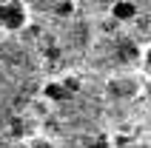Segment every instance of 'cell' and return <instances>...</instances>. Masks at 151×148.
<instances>
[{
    "label": "cell",
    "mask_w": 151,
    "mask_h": 148,
    "mask_svg": "<svg viewBox=\"0 0 151 148\" xmlns=\"http://www.w3.org/2000/svg\"><path fill=\"white\" fill-rule=\"evenodd\" d=\"M20 88V77H17V68L9 63L3 54H0V114L9 108L14 91Z\"/></svg>",
    "instance_id": "1"
},
{
    "label": "cell",
    "mask_w": 151,
    "mask_h": 148,
    "mask_svg": "<svg viewBox=\"0 0 151 148\" xmlns=\"http://www.w3.org/2000/svg\"><path fill=\"white\" fill-rule=\"evenodd\" d=\"M26 20H29V9L23 6V0H3L0 3V29L17 32L26 26Z\"/></svg>",
    "instance_id": "2"
},
{
    "label": "cell",
    "mask_w": 151,
    "mask_h": 148,
    "mask_svg": "<svg viewBox=\"0 0 151 148\" xmlns=\"http://www.w3.org/2000/svg\"><path fill=\"white\" fill-rule=\"evenodd\" d=\"M111 17L117 23H128V20L137 17V6L128 3V0H117V3H111Z\"/></svg>",
    "instance_id": "3"
},
{
    "label": "cell",
    "mask_w": 151,
    "mask_h": 148,
    "mask_svg": "<svg viewBox=\"0 0 151 148\" xmlns=\"http://www.w3.org/2000/svg\"><path fill=\"white\" fill-rule=\"evenodd\" d=\"M109 91L114 97H134L137 94V80H128V77H120V80L109 83Z\"/></svg>",
    "instance_id": "4"
},
{
    "label": "cell",
    "mask_w": 151,
    "mask_h": 148,
    "mask_svg": "<svg viewBox=\"0 0 151 148\" xmlns=\"http://www.w3.org/2000/svg\"><path fill=\"white\" fill-rule=\"evenodd\" d=\"M43 100L46 103H63V100H68V88L63 83H46L43 85Z\"/></svg>",
    "instance_id": "5"
},
{
    "label": "cell",
    "mask_w": 151,
    "mask_h": 148,
    "mask_svg": "<svg viewBox=\"0 0 151 148\" xmlns=\"http://www.w3.org/2000/svg\"><path fill=\"white\" fill-rule=\"evenodd\" d=\"M117 57L123 60V63H134V60H140V49H137V46H134L131 40H128V43H120Z\"/></svg>",
    "instance_id": "6"
},
{
    "label": "cell",
    "mask_w": 151,
    "mask_h": 148,
    "mask_svg": "<svg viewBox=\"0 0 151 148\" xmlns=\"http://www.w3.org/2000/svg\"><path fill=\"white\" fill-rule=\"evenodd\" d=\"M63 85L68 88V94H74V91L80 88V80H77V77H68V80H63Z\"/></svg>",
    "instance_id": "7"
},
{
    "label": "cell",
    "mask_w": 151,
    "mask_h": 148,
    "mask_svg": "<svg viewBox=\"0 0 151 148\" xmlns=\"http://www.w3.org/2000/svg\"><path fill=\"white\" fill-rule=\"evenodd\" d=\"M74 11V3L71 0H63V6H57V14H71Z\"/></svg>",
    "instance_id": "8"
},
{
    "label": "cell",
    "mask_w": 151,
    "mask_h": 148,
    "mask_svg": "<svg viewBox=\"0 0 151 148\" xmlns=\"http://www.w3.org/2000/svg\"><path fill=\"white\" fill-rule=\"evenodd\" d=\"M143 63H145V71L151 74V46H148V49L143 51Z\"/></svg>",
    "instance_id": "9"
},
{
    "label": "cell",
    "mask_w": 151,
    "mask_h": 148,
    "mask_svg": "<svg viewBox=\"0 0 151 148\" xmlns=\"http://www.w3.org/2000/svg\"><path fill=\"white\" fill-rule=\"evenodd\" d=\"M114 145H117V148L128 145V137H126V134H117V137H114Z\"/></svg>",
    "instance_id": "10"
},
{
    "label": "cell",
    "mask_w": 151,
    "mask_h": 148,
    "mask_svg": "<svg viewBox=\"0 0 151 148\" xmlns=\"http://www.w3.org/2000/svg\"><path fill=\"white\" fill-rule=\"evenodd\" d=\"M0 3H3V0H0Z\"/></svg>",
    "instance_id": "11"
}]
</instances>
